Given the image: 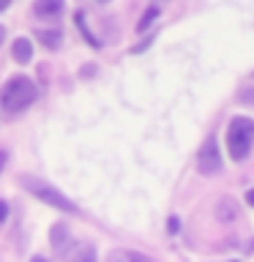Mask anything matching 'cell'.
<instances>
[{
    "label": "cell",
    "mask_w": 254,
    "mask_h": 262,
    "mask_svg": "<svg viewBox=\"0 0 254 262\" xmlns=\"http://www.w3.org/2000/svg\"><path fill=\"white\" fill-rule=\"evenodd\" d=\"M36 96H38V88L33 85V79L19 74V77L8 79L6 88L0 90V106H3L8 115H16V112L28 110V106L36 101Z\"/></svg>",
    "instance_id": "cell-1"
},
{
    "label": "cell",
    "mask_w": 254,
    "mask_h": 262,
    "mask_svg": "<svg viewBox=\"0 0 254 262\" xmlns=\"http://www.w3.org/2000/svg\"><path fill=\"white\" fill-rule=\"evenodd\" d=\"M251 142H254V120L251 118H232L229 123V131H227V147H229V156L235 161H243L251 150Z\"/></svg>",
    "instance_id": "cell-2"
},
{
    "label": "cell",
    "mask_w": 254,
    "mask_h": 262,
    "mask_svg": "<svg viewBox=\"0 0 254 262\" xmlns=\"http://www.w3.org/2000/svg\"><path fill=\"white\" fill-rule=\"evenodd\" d=\"M19 183H22V188H28L33 196H38L41 202L52 205V208H57V210H66V213H77V205H74L69 196H63L57 188L44 183V180H38V178H33V175H22Z\"/></svg>",
    "instance_id": "cell-3"
},
{
    "label": "cell",
    "mask_w": 254,
    "mask_h": 262,
    "mask_svg": "<svg viewBox=\"0 0 254 262\" xmlns=\"http://www.w3.org/2000/svg\"><path fill=\"white\" fill-rule=\"evenodd\" d=\"M197 164H200L202 175H216V172H221V153H219V145H216V137L213 134L205 139V145L200 147Z\"/></svg>",
    "instance_id": "cell-4"
},
{
    "label": "cell",
    "mask_w": 254,
    "mask_h": 262,
    "mask_svg": "<svg viewBox=\"0 0 254 262\" xmlns=\"http://www.w3.org/2000/svg\"><path fill=\"white\" fill-rule=\"evenodd\" d=\"M60 11H63L60 0H38V3H33V14L44 16V19H55V16H60Z\"/></svg>",
    "instance_id": "cell-5"
},
{
    "label": "cell",
    "mask_w": 254,
    "mask_h": 262,
    "mask_svg": "<svg viewBox=\"0 0 254 262\" xmlns=\"http://www.w3.org/2000/svg\"><path fill=\"white\" fill-rule=\"evenodd\" d=\"M11 52H14V60H16V63H30V57H33V44H30L28 38H16Z\"/></svg>",
    "instance_id": "cell-6"
},
{
    "label": "cell",
    "mask_w": 254,
    "mask_h": 262,
    "mask_svg": "<svg viewBox=\"0 0 254 262\" xmlns=\"http://www.w3.org/2000/svg\"><path fill=\"white\" fill-rule=\"evenodd\" d=\"M110 262H153L151 257L145 254H137V251H126V249H118L110 254Z\"/></svg>",
    "instance_id": "cell-7"
},
{
    "label": "cell",
    "mask_w": 254,
    "mask_h": 262,
    "mask_svg": "<svg viewBox=\"0 0 254 262\" xmlns=\"http://www.w3.org/2000/svg\"><path fill=\"white\" fill-rule=\"evenodd\" d=\"M216 216H219L221 221H235V219H238L235 202H232V200H221V202L216 205Z\"/></svg>",
    "instance_id": "cell-8"
},
{
    "label": "cell",
    "mask_w": 254,
    "mask_h": 262,
    "mask_svg": "<svg viewBox=\"0 0 254 262\" xmlns=\"http://www.w3.org/2000/svg\"><path fill=\"white\" fill-rule=\"evenodd\" d=\"M36 36H38V41H41L47 49H57V47H60V41H63L60 30H38Z\"/></svg>",
    "instance_id": "cell-9"
},
{
    "label": "cell",
    "mask_w": 254,
    "mask_h": 262,
    "mask_svg": "<svg viewBox=\"0 0 254 262\" xmlns=\"http://www.w3.org/2000/svg\"><path fill=\"white\" fill-rule=\"evenodd\" d=\"M66 243H69V229H66L63 224H55L52 227V246H55V251H63Z\"/></svg>",
    "instance_id": "cell-10"
},
{
    "label": "cell",
    "mask_w": 254,
    "mask_h": 262,
    "mask_svg": "<svg viewBox=\"0 0 254 262\" xmlns=\"http://www.w3.org/2000/svg\"><path fill=\"white\" fill-rule=\"evenodd\" d=\"M69 262H96V251L90 249V246H79V249L71 254Z\"/></svg>",
    "instance_id": "cell-11"
},
{
    "label": "cell",
    "mask_w": 254,
    "mask_h": 262,
    "mask_svg": "<svg viewBox=\"0 0 254 262\" xmlns=\"http://www.w3.org/2000/svg\"><path fill=\"white\" fill-rule=\"evenodd\" d=\"M156 16H159V6H151V8H147V11H145V16H142V19H139L137 30H147V28H151V25L156 22Z\"/></svg>",
    "instance_id": "cell-12"
},
{
    "label": "cell",
    "mask_w": 254,
    "mask_h": 262,
    "mask_svg": "<svg viewBox=\"0 0 254 262\" xmlns=\"http://www.w3.org/2000/svg\"><path fill=\"white\" fill-rule=\"evenodd\" d=\"M77 25H79V30L85 33V38H88V44H90V47H101V44H98V38L88 30V25H85V14H82V11H77Z\"/></svg>",
    "instance_id": "cell-13"
},
{
    "label": "cell",
    "mask_w": 254,
    "mask_h": 262,
    "mask_svg": "<svg viewBox=\"0 0 254 262\" xmlns=\"http://www.w3.org/2000/svg\"><path fill=\"white\" fill-rule=\"evenodd\" d=\"M151 44H153V38H145V41H139V44H137L134 49H131V52H134V55H137V52H145V49L151 47Z\"/></svg>",
    "instance_id": "cell-14"
},
{
    "label": "cell",
    "mask_w": 254,
    "mask_h": 262,
    "mask_svg": "<svg viewBox=\"0 0 254 262\" xmlns=\"http://www.w3.org/2000/svg\"><path fill=\"white\" fill-rule=\"evenodd\" d=\"M167 229H170V232H178V229H180V221H178L175 216H170V221H167Z\"/></svg>",
    "instance_id": "cell-15"
},
{
    "label": "cell",
    "mask_w": 254,
    "mask_h": 262,
    "mask_svg": "<svg viewBox=\"0 0 254 262\" xmlns=\"http://www.w3.org/2000/svg\"><path fill=\"white\" fill-rule=\"evenodd\" d=\"M6 216H8V205L0 200V221H6Z\"/></svg>",
    "instance_id": "cell-16"
},
{
    "label": "cell",
    "mask_w": 254,
    "mask_h": 262,
    "mask_svg": "<svg viewBox=\"0 0 254 262\" xmlns=\"http://www.w3.org/2000/svg\"><path fill=\"white\" fill-rule=\"evenodd\" d=\"M246 202H249V205H251V208H254V188H251V191H249V194H246Z\"/></svg>",
    "instance_id": "cell-17"
},
{
    "label": "cell",
    "mask_w": 254,
    "mask_h": 262,
    "mask_svg": "<svg viewBox=\"0 0 254 262\" xmlns=\"http://www.w3.org/2000/svg\"><path fill=\"white\" fill-rule=\"evenodd\" d=\"M3 164H6V150H0V172H3Z\"/></svg>",
    "instance_id": "cell-18"
},
{
    "label": "cell",
    "mask_w": 254,
    "mask_h": 262,
    "mask_svg": "<svg viewBox=\"0 0 254 262\" xmlns=\"http://www.w3.org/2000/svg\"><path fill=\"white\" fill-rule=\"evenodd\" d=\"M3 38H6V30H3V28H0V44H3Z\"/></svg>",
    "instance_id": "cell-19"
},
{
    "label": "cell",
    "mask_w": 254,
    "mask_h": 262,
    "mask_svg": "<svg viewBox=\"0 0 254 262\" xmlns=\"http://www.w3.org/2000/svg\"><path fill=\"white\" fill-rule=\"evenodd\" d=\"M6 8H8V3H0V11H6Z\"/></svg>",
    "instance_id": "cell-20"
},
{
    "label": "cell",
    "mask_w": 254,
    "mask_h": 262,
    "mask_svg": "<svg viewBox=\"0 0 254 262\" xmlns=\"http://www.w3.org/2000/svg\"><path fill=\"white\" fill-rule=\"evenodd\" d=\"M33 262H47V259H41V257H36V259H33Z\"/></svg>",
    "instance_id": "cell-21"
}]
</instances>
